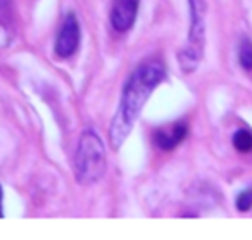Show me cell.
Segmentation results:
<instances>
[{
    "label": "cell",
    "instance_id": "obj_1",
    "mask_svg": "<svg viewBox=\"0 0 252 240\" xmlns=\"http://www.w3.org/2000/svg\"><path fill=\"white\" fill-rule=\"evenodd\" d=\"M166 68L161 61L151 59L140 64L128 78L125 88H123L119 107L116 116L112 118L109 126V142L112 149H119L125 143L126 137L130 135L135 121L140 116L142 107L145 105L147 99L156 90L159 83L164 80Z\"/></svg>",
    "mask_w": 252,
    "mask_h": 240
},
{
    "label": "cell",
    "instance_id": "obj_2",
    "mask_svg": "<svg viewBox=\"0 0 252 240\" xmlns=\"http://www.w3.org/2000/svg\"><path fill=\"white\" fill-rule=\"evenodd\" d=\"M105 147L94 130H85L74 154V176L80 185H94L105 173Z\"/></svg>",
    "mask_w": 252,
    "mask_h": 240
},
{
    "label": "cell",
    "instance_id": "obj_3",
    "mask_svg": "<svg viewBox=\"0 0 252 240\" xmlns=\"http://www.w3.org/2000/svg\"><path fill=\"white\" fill-rule=\"evenodd\" d=\"M206 2L190 0V32L178 61L183 73H193L200 64L206 43Z\"/></svg>",
    "mask_w": 252,
    "mask_h": 240
},
{
    "label": "cell",
    "instance_id": "obj_4",
    "mask_svg": "<svg viewBox=\"0 0 252 240\" xmlns=\"http://www.w3.org/2000/svg\"><path fill=\"white\" fill-rule=\"evenodd\" d=\"M80 45V23L78 18L71 12L64 18L63 25L57 33L56 40V54L61 59H67L78 50Z\"/></svg>",
    "mask_w": 252,
    "mask_h": 240
},
{
    "label": "cell",
    "instance_id": "obj_5",
    "mask_svg": "<svg viewBox=\"0 0 252 240\" xmlns=\"http://www.w3.org/2000/svg\"><path fill=\"white\" fill-rule=\"evenodd\" d=\"M140 0H112L111 25L116 32L125 33L133 26L138 14Z\"/></svg>",
    "mask_w": 252,
    "mask_h": 240
},
{
    "label": "cell",
    "instance_id": "obj_6",
    "mask_svg": "<svg viewBox=\"0 0 252 240\" xmlns=\"http://www.w3.org/2000/svg\"><path fill=\"white\" fill-rule=\"evenodd\" d=\"M187 133H189V128L185 123L162 126L156 132V145H159L162 150H171L187 138Z\"/></svg>",
    "mask_w": 252,
    "mask_h": 240
},
{
    "label": "cell",
    "instance_id": "obj_7",
    "mask_svg": "<svg viewBox=\"0 0 252 240\" xmlns=\"http://www.w3.org/2000/svg\"><path fill=\"white\" fill-rule=\"evenodd\" d=\"M238 63L245 71H252V42L247 36L238 43Z\"/></svg>",
    "mask_w": 252,
    "mask_h": 240
},
{
    "label": "cell",
    "instance_id": "obj_8",
    "mask_svg": "<svg viewBox=\"0 0 252 240\" xmlns=\"http://www.w3.org/2000/svg\"><path fill=\"white\" fill-rule=\"evenodd\" d=\"M233 145L238 152H251L252 150V133L247 130H238L233 135Z\"/></svg>",
    "mask_w": 252,
    "mask_h": 240
},
{
    "label": "cell",
    "instance_id": "obj_9",
    "mask_svg": "<svg viewBox=\"0 0 252 240\" xmlns=\"http://www.w3.org/2000/svg\"><path fill=\"white\" fill-rule=\"evenodd\" d=\"M251 207H252V188H249V190H244L237 197V209L242 212H245Z\"/></svg>",
    "mask_w": 252,
    "mask_h": 240
},
{
    "label": "cell",
    "instance_id": "obj_10",
    "mask_svg": "<svg viewBox=\"0 0 252 240\" xmlns=\"http://www.w3.org/2000/svg\"><path fill=\"white\" fill-rule=\"evenodd\" d=\"M4 216V211H2V187H0V218Z\"/></svg>",
    "mask_w": 252,
    "mask_h": 240
}]
</instances>
